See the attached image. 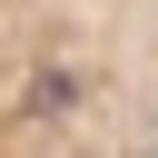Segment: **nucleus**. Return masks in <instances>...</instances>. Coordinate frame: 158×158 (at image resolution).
<instances>
[{
  "instance_id": "obj_1",
  "label": "nucleus",
  "mask_w": 158,
  "mask_h": 158,
  "mask_svg": "<svg viewBox=\"0 0 158 158\" xmlns=\"http://www.w3.org/2000/svg\"><path fill=\"white\" fill-rule=\"evenodd\" d=\"M0 158H158V0H0Z\"/></svg>"
}]
</instances>
